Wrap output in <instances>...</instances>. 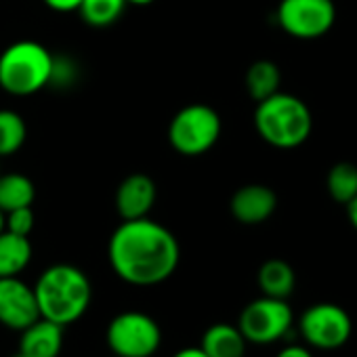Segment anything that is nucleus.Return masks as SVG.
<instances>
[{
	"instance_id": "obj_1",
	"label": "nucleus",
	"mask_w": 357,
	"mask_h": 357,
	"mask_svg": "<svg viewBox=\"0 0 357 357\" xmlns=\"http://www.w3.org/2000/svg\"><path fill=\"white\" fill-rule=\"evenodd\" d=\"M107 259L122 282L149 288L166 282L176 271L181 248L168 227L143 217L122 221L114 229L107 244Z\"/></svg>"
},
{
	"instance_id": "obj_2",
	"label": "nucleus",
	"mask_w": 357,
	"mask_h": 357,
	"mask_svg": "<svg viewBox=\"0 0 357 357\" xmlns=\"http://www.w3.org/2000/svg\"><path fill=\"white\" fill-rule=\"evenodd\" d=\"M34 294L40 317L66 328L89 311L93 301V286L89 275L76 265L57 263L38 275Z\"/></svg>"
},
{
	"instance_id": "obj_3",
	"label": "nucleus",
	"mask_w": 357,
	"mask_h": 357,
	"mask_svg": "<svg viewBox=\"0 0 357 357\" xmlns=\"http://www.w3.org/2000/svg\"><path fill=\"white\" fill-rule=\"evenodd\" d=\"M255 128L259 137L278 149L301 147L313 130V114L296 95L278 91L257 103Z\"/></svg>"
},
{
	"instance_id": "obj_4",
	"label": "nucleus",
	"mask_w": 357,
	"mask_h": 357,
	"mask_svg": "<svg viewBox=\"0 0 357 357\" xmlns=\"http://www.w3.org/2000/svg\"><path fill=\"white\" fill-rule=\"evenodd\" d=\"M55 55L36 40H17L0 53V89L30 97L51 84Z\"/></svg>"
},
{
	"instance_id": "obj_5",
	"label": "nucleus",
	"mask_w": 357,
	"mask_h": 357,
	"mask_svg": "<svg viewBox=\"0 0 357 357\" xmlns=\"http://www.w3.org/2000/svg\"><path fill=\"white\" fill-rule=\"evenodd\" d=\"M221 128L217 109L206 103H192L172 116L168 124V143L181 155H204L217 145Z\"/></svg>"
},
{
	"instance_id": "obj_6",
	"label": "nucleus",
	"mask_w": 357,
	"mask_h": 357,
	"mask_svg": "<svg viewBox=\"0 0 357 357\" xmlns=\"http://www.w3.org/2000/svg\"><path fill=\"white\" fill-rule=\"evenodd\" d=\"M105 340L116 357H151L162 344V330L151 315L124 311L109 321Z\"/></svg>"
},
{
	"instance_id": "obj_7",
	"label": "nucleus",
	"mask_w": 357,
	"mask_h": 357,
	"mask_svg": "<svg viewBox=\"0 0 357 357\" xmlns=\"http://www.w3.org/2000/svg\"><path fill=\"white\" fill-rule=\"evenodd\" d=\"M294 313L288 301L261 296L248 303L238 319V328L252 344H271L286 338L292 330Z\"/></svg>"
},
{
	"instance_id": "obj_8",
	"label": "nucleus",
	"mask_w": 357,
	"mask_h": 357,
	"mask_svg": "<svg viewBox=\"0 0 357 357\" xmlns=\"http://www.w3.org/2000/svg\"><path fill=\"white\" fill-rule=\"evenodd\" d=\"M298 332L309 347L319 351H336L351 338L353 321L340 305L317 303L301 313Z\"/></svg>"
},
{
	"instance_id": "obj_9",
	"label": "nucleus",
	"mask_w": 357,
	"mask_h": 357,
	"mask_svg": "<svg viewBox=\"0 0 357 357\" xmlns=\"http://www.w3.org/2000/svg\"><path fill=\"white\" fill-rule=\"evenodd\" d=\"M280 28L296 40H315L326 36L336 22L332 0H280Z\"/></svg>"
},
{
	"instance_id": "obj_10",
	"label": "nucleus",
	"mask_w": 357,
	"mask_h": 357,
	"mask_svg": "<svg viewBox=\"0 0 357 357\" xmlns=\"http://www.w3.org/2000/svg\"><path fill=\"white\" fill-rule=\"evenodd\" d=\"M40 317L34 286H28L20 275L0 278V324L22 332Z\"/></svg>"
},
{
	"instance_id": "obj_11",
	"label": "nucleus",
	"mask_w": 357,
	"mask_h": 357,
	"mask_svg": "<svg viewBox=\"0 0 357 357\" xmlns=\"http://www.w3.org/2000/svg\"><path fill=\"white\" fill-rule=\"evenodd\" d=\"M155 198H158V188L153 178L149 174L135 172L128 174L116 190V211L122 217V221L143 219L149 217Z\"/></svg>"
},
{
	"instance_id": "obj_12",
	"label": "nucleus",
	"mask_w": 357,
	"mask_h": 357,
	"mask_svg": "<svg viewBox=\"0 0 357 357\" xmlns=\"http://www.w3.org/2000/svg\"><path fill=\"white\" fill-rule=\"evenodd\" d=\"M278 208V196L271 188L261 183H250L240 188L229 202L234 219L242 225H261Z\"/></svg>"
},
{
	"instance_id": "obj_13",
	"label": "nucleus",
	"mask_w": 357,
	"mask_h": 357,
	"mask_svg": "<svg viewBox=\"0 0 357 357\" xmlns=\"http://www.w3.org/2000/svg\"><path fill=\"white\" fill-rule=\"evenodd\" d=\"M63 326L38 317L20 332V353L26 357H59L63 349Z\"/></svg>"
},
{
	"instance_id": "obj_14",
	"label": "nucleus",
	"mask_w": 357,
	"mask_h": 357,
	"mask_svg": "<svg viewBox=\"0 0 357 357\" xmlns=\"http://www.w3.org/2000/svg\"><path fill=\"white\" fill-rule=\"evenodd\" d=\"M248 340L234 324H213L200 340V349L208 357H244Z\"/></svg>"
},
{
	"instance_id": "obj_15",
	"label": "nucleus",
	"mask_w": 357,
	"mask_h": 357,
	"mask_svg": "<svg viewBox=\"0 0 357 357\" xmlns=\"http://www.w3.org/2000/svg\"><path fill=\"white\" fill-rule=\"evenodd\" d=\"M32 261V242L7 229L0 231V278L20 275Z\"/></svg>"
},
{
	"instance_id": "obj_16",
	"label": "nucleus",
	"mask_w": 357,
	"mask_h": 357,
	"mask_svg": "<svg viewBox=\"0 0 357 357\" xmlns=\"http://www.w3.org/2000/svg\"><path fill=\"white\" fill-rule=\"evenodd\" d=\"M257 282H259L263 296L286 301L294 292L296 275H294V269L290 267V263H286L282 259H269L261 265Z\"/></svg>"
},
{
	"instance_id": "obj_17",
	"label": "nucleus",
	"mask_w": 357,
	"mask_h": 357,
	"mask_svg": "<svg viewBox=\"0 0 357 357\" xmlns=\"http://www.w3.org/2000/svg\"><path fill=\"white\" fill-rule=\"evenodd\" d=\"M34 198L36 188L32 178H28L22 172H0V211L5 215L15 208L32 206Z\"/></svg>"
},
{
	"instance_id": "obj_18",
	"label": "nucleus",
	"mask_w": 357,
	"mask_h": 357,
	"mask_svg": "<svg viewBox=\"0 0 357 357\" xmlns=\"http://www.w3.org/2000/svg\"><path fill=\"white\" fill-rule=\"evenodd\" d=\"M246 91L248 95L259 103L271 95H275L280 91L282 84V72L280 68L269 61V59H261L255 61L248 70H246Z\"/></svg>"
},
{
	"instance_id": "obj_19",
	"label": "nucleus",
	"mask_w": 357,
	"mask_h": 357,
	"mask_svg": "<svg viewBox=\"0 0 357 357\" xmlns=\"http://www.w3.org/2000/svg\"><path fill=\"white\" fill-rule=\"evenodd\" d=\"M328 196L338 204H349L357 196V166L351 162L334 164L326 174Z\"/></svg>"
},
{
	"instance_id": "obj_20",
	"label": "nucleus",
	"mask_w": 357,
	"mask_h": 357,
	"mask_svg": "<svg viewBox=\"0 0 357 357\" xmlns=\"http://www.w3.org/2000/svg\"><path fill=\"white\" fill-rule=\"evenodd\" d=\"M28 139L26 120L13 109H0V158L17 153Z\"/></svg>"
},
{
	"instance_id": "obj_21",
	"label": "nucleus",
	"mask_w": 357,
	"mask_h": 357,
	"mask_svg": "<svg viewBox=\"0 0 357 357\" xmlns=\"http://www.w3.org/2000/svg\"><path fill=\"white\" fill-rule=\"evenodd\" d=\"M126 0H82L78 13L93 28H107L120 20Z\"/></svg>"
},
{
	"instance_id": "obj_22",
	"label": "nucleus",
	"mask_w": 357,
	"mask_h": 357,
	"mask_svg": "<svg viewBox=\"0 0 357 357\" xmlns=\"http://www.w3.org/2000/svg\"><path fill=\"white\" fill-rule=\"evenodd\" d=\"M5 229L17 236H28L34 229V213L32 206H24V208H15L11 213L5 215Z\"/></svg>"
},
{
	"instance_id": "obj_23",
	"label": "nucleus",
	"mask_w": 357,
	"mask_h": 357,
	"mask_svg": "<svg viewBox=\"0 0 357 357\" xmlns=\"http://www.w3.org/2000/svg\"><path fill=\"white\" fill-rule=\"evenodd\" d=\"M76 66L72 59H66V57H55L53 59V74H51V84H57V86H70L74 84L76 80Z\"/></svg>"
},
{
	"instance_id": "obj_24",
	"label": "nucleus",
	"mask_w": 357,
	"mask_h": 357,
	"mask_svg": "<svg viewBox=\"0 0 357 357\" xmlns=\"http://www.w3.org/2000/svg\"><path fill=\"white\" fill-rule=\"evenodd\" d=\"M43 3L57 13H74L80 9L82 0H43Z\"/></svg>"
},
{
	"instance_id": "obj_25",
	"label": "nucleus",
	"mask_w": 357,
	"mask_h": 357,
	"mask_svg": "<svg viewBox=\"0 0 357 357\" xmlns=\"http://www.w3.org/2000/svg\"><path fill=\"white\" fill-rule=\"evenodd\" d=\"M275 357H313V353H311L309 347H303V344H288V347L280 349Z\"/></svg>"
},
{
	"instance_id": "obj_26",
	"label": "nucleus",
	"mask_w": 357,
	"mask_h": 357,
	"mask_svg": "<svg viewBox=\"0 0 357 357\" xmlns=\"http://www.w3.org/2000/svg\"><path fill=\"white\" fill-rule=\"evenodd\" d=\"M172 357H208L200 347H185L181 351H176Z\"/></svg>"
},
{
	"instance_id": "obj_27",
	"label": "nucleus",
	"mask_w": 357,
	"mask_h": 357,
	"mask_svg": "<svg viewBox=\"0 0 357 357\" xmlns=\"http://www.w3.org/2000/svg\"><path fill=\"white\" fill-rule=\"evenodd\" d=\"M347 217H349V221H351V225L357 229V196L347 204Z\"/></svg>"
},
{
	"instance_id": "obj_28",
	"label": "nucleus",
	"mask_w": 357,
	"mask_h": 357,
	"mask_svg": "<svg viewBox=\"0 0 357 357\" xmlns=\"http://www.w3.org/2000/svg\"><path fill=\"white\" fill-rule=\"evenodd\" d=\"M153 0H126V5H135V7H147Z\"/></svg>"
},
{
	"instance_id": "obj_29",
	"label": "nucleus",
	"mask_w": 357,
	"mask_h": 357,
	"mask_svg": "<svg viewBox=\"0 0 357 357\" xmlns=\"http://www.w3.org/2000/svg\"><path fill=\"white\" fill-rule=\"evenodd\" d=\"M3 229H5V213L0 211V231H3Z\"/></svg>"
},
{
	"instance_id": "obj_30",
	"label": "nucleus",
	"mask_w": 357,
	"mask_h": 357,
	"mask_svg": "<svg viewBox=\"0 0 357 357\" xmlns=\"http://www.w3.org/2000/svg\"><path fill=\"white\" fill-rule=\"evenodd\" d=\"M15 357H26V355H22V353H17V355H15Z\"/></svg>"
},
{
	"instance_id": "obj_31",
	"label": "nucleus",
	"mask_w": 357,
	"mask_h": 357,
	"mask_svg": "<svg viewBox=\"0 0 357 357\" xmlns=\"http://www.w3.org/2000/svg\"><path fill=\"white\" fill-rule=\"evenodd\" d=\"M0 172H3V170H0Z\"/></svg>"
},
{
	"instance_id": "obj_32",
	"label": "nucleus",
	"mask_w": 357,
	"mask_h": 357,
	"mask_svg": "<svg viewBox=\"0 0 357 357\" xmlns=\"http://www.w3.org/2000/svg\"><path fill=\"white\" fill-rule=\"evenodd\" d=\"M114 357H116V355H114Z\"/></svg>"
}]
</instances>
